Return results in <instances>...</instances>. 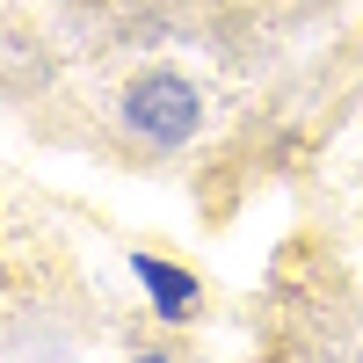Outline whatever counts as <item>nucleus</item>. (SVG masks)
<instances>
[{
    "mask_svg": "<svg viewBox=\"0 0 363 363\" xmlns=\"http://www.w3.org/2000/svg\"><path fill=\"white\" fill-rule=\"evenodd\" d=\"M124 116H131V131L160 138V145H182V138L196 131V87H189V80H174V73H153V80H138V87H131Z\"/></svg>",
    "mask_w": 363,
    "mask_h": 363,
    "instance_id": "f257e3e1",
    "label": "nucleus"
},
{
    "mask_svg": "<svg viewBox=\"0 0 363 363\" xmlns=\"http://www.w3.org/2000/svg\"><path fill=\"white\" fill-rule=\"evenodd\" d=\"M131 269H138V277H145V291L160 298V313H167V320H189V313H196V284L182 277L174 262H153V255H138Z\"/></svg>",
    "mask_w": 363,
    "mask_h": 363,
    "instance_id": "f03ea898",
    "label": "nucleus"
},
{
    "mask_svg": "<svg viewBox=\"0 0 363 363\" xmlns=\"http://www.w3.org/2000/svg\"><path fill=\"white\" fill-rule=\"evenodd\" d=\"M153 363H160V356H153Z\"/></svg>",
    "mask_w": 363,
    "mask_h": 363,
    "instance_id": "7ed1b4c3",
    "label": "nucleus"
}]
</instances>
